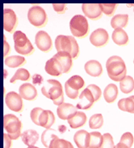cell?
<instances>
[{"label":"cell","instance_id":"obj_37","mask_svg":"<svg viewBox=\"0 0 134 148\" xmlns=\"http://www.w3.org/2000/svg\"><path fill=\"white\" fill-rule=\"evenodd\" d=\"M133 141L134 138L133 135L130 132H126L124 134H123L122 136H121L119 142L124 143L129 148H131L133 144Z\"/></svg>","mask_w":134,"mask_h":148},{"label":"cell","instance_id":"obj_27","mask_svg":"<svg viewBox=\"0 0 134 148\" xmlns=\"http://www.w3.org/2000/svg\"><path fill=\"white\" fill-rule=\"evenodd\" d=\"M26 60L24 57L18 56V55L8 57L4 61V63L6 66L10 68H16V67L23 66L26 64Z\"/></svg>","mask_w":134,"mask_h":148},{"label":"cell","instance_id":"obj_44","mask_svg":"<svg viewBox=\"0 0 134 148\" xmlns=\"http://www.w3.org/2000/svg\"><path fill=\"white\" fill-rule=\"evenodd\" d=\"M28 148H39V147H35L34 145V146H30V147H28Z\"/></svg>","mask_w":134,"mask_h":148},{"label":"cell","instance_id":"obj_18","mask_svg":"<svg viewBox=\"0 0 134 148\" xmlns=\"http://www.w3.org/2000/svg\"><path fill=\"white\" fill-rule=\"evenodd\" d=\"M55 59L59 61L63 67V73H68L70 72L73 67V62H72V57L69 53L67 52H57L54 55Z\"/></svg>","mask_w":134,"mask_h":148},{"label":"cell","instance_id":"obj_24","mask_svg":"<svg viewBox=\"0 0 134 148\" xmlns=\"http://www.w3.org/2000/svg\"><path fill=\"white\" fill-rule=\"evenodd\" d=\"M112 39L115 44L121 47L127 45L129 42L128 35L122 28L115 29L112 34Z\"/></svg>","mask_w":134,"mask_h":148},{"label":"cell","instance_id":"obj_21","mask_svg":"<svg viewBox=\"0 0 134 148\" xmlns=\"http://www.w3.org/2000/svg\"><path fill=\"white\" fill-rule=\"evenodd\" d=\"M86 72L92 77H99L102 73V67L98 61L90 60L84 65Z\"/></svg>","mask_w":134,"mask_h":148},{"label":"cell","instance_id":"obj_30","mask_svg":"<svg viewBox=\"0 0 134 148\" xmlns=\"http://www.w3.org/2000/svg\"><path fill=\"white\" fill-rule=\"evenodd\" d=\"M90 143L88 148H100L102 144L103 136L100 132L94 131L90 133Z\"/></svg>","mask_w":134,"mask_h":148},{"label":"cell","instance_id":"obj_16","mask_svg":"<svg viewBox=\"0 0 134 148\" xmlns=\"http://www.w3.org/2000/svg\"><path fill=\"white\" fill-rule=\"evenodd\" d=\"M45 69L49 75L55 76V77H60L61 74L63 73V67L61 63L54 57L47 61Z\"/></svg>","mask_w":134,"mask_h":148},{"label":"cell","instance_id":"obj_14","mask_svg":"<svg viewBox=\"0 0 134 148\" xmlns=\"http://www.w3.org/2000/svg\"><path fill=\"white\" fill-rule=\"evenodd\" d=\"M79 98L80 102L77 104L76 108L80 110H89L95 102L94 95L87 88L81 92Z\"/></svg>","mask_w":134,"mask_h":148},{"label":"cell","instance_id":"obj_17","mask_svg":"<svg viewBox=\"0 0 134 148\" xmlns=\"http://www.w3.org/2000/svg\"><path fill=\"white\" fill-rule=\"evenodd\" d=\"M19 94L22 98L29 101L36 100L38 96V92L36 88L29 83L23 84L20 86Z\"/></svg>","mask_w":134,"mask_h":148},{"label":"cell","instance_id":"obj_43","mask_svg":"<svg viewBox=\"0 0 134 148\" xmlns=\"http://www.w3.org/2000/svg\"><path fill=\"white\" fill-rule=\"evenodd\" d=\"M115 148H129V147H127L126 145H125L124 143L119 142V143H117L116 145H115Z\"/></svg>","mask_w":134,"mask_h":148},{"label":"cell","instance_id":"obj_15","mask_svg":"<svg viewBox=\"0 0 134 148\" xmlns=\"http://www.w3.org/2000/svg\"><path fill=\"white\" fill-rule=\"evenodd\" d=\"M82 9L84 15L89 19L96 20L102 17V12L99 3H83Z\"/></svg>","mask_w":134,"mask_h":148},{"label":"cell","instance_id":"obj_35","mask_svg":"<svg viewBox=\"0 0 134 148\" xmlns=\"http://www.w3.org/2000/svg\"><path fill=\"white\" fill-rule=\"evenodd\" d=\"M51 131H52V129L50 130V129H47L46 131H44L42 134V137H41V141H42L43 144L44 145V146L48 148L49 147V145H50L51 141L53 139L57 137V135L53 134V133H51Z\"/></svg>","mask_w":134,"mask_h":148},{"label":"cell","instance_id":"obj_4","mask_svg":"<svg viewBox=\"0 0 134 148\" xmlns=\"http://www.w3.org/2000/svg\"><path fill=\"white\" fill-rule=\"evenodd\" d=\"M30 119L35 125L49 129L54 124L55 117L52 111L34 108L30 112Z\"/></svg>","mask_w":134,"mask_h":148},{"label":"cell","instance_id":"obj_45","mask_svg":"<svg viewBox=\"0 0 134 148\" xmlns=\"http://www.w3.org/2000/svg\"><path fill=\"white\" fill-rule=\"evenodd\" d=\"M131 6H134V4H131ZM133 11H134V8H133Z\"/></svg>","mask_w":134,"mask_h":148},{"label":"cell","instance_id":"obj_40","mask_svg":"<svg viewBox=\"0 0 134 148\" xmlns=\"http://www.w3.org/2000/svg\"><path fill=\"white\" fill-rule=\"evenodd\" d=\"M3 140H4V148H11L12 145V139L9 137V135L6 133L3 134Z\"/></svg>","mask_w":134,"mask_h":148},{"label":"cell","instance_id":"obj_36","mask_svg":"<svg viewBox=\"0 0 134 148\" xmlns=\"http://www.w3.org/2000/svg\"><path fill=\"white\" fill-rule=\"evenodd\" d=\"M102 136L103 141L100 148H115L113 137L110 133H104Z\"/></svg>","mask_w":134,"mask_h":148},{"label":"cell","instance_id":"obj_29","mask_svg":"<svg viewBox=\"0 0 134 148\" xmlns=\"http://www.w3.org/2000/svg\"><path fill=\"white\" fill-rule=\"evenodd\" d=\"M119 86H120L121 91L123 94H130L134 90V79L131 76L127 75L124 79L120 82Z\"/></svg>","mask_w":134,"mask_h":148},{"label":"cell","instance_id":"obj_1","mask_svg":"<svg viewBox=\"0 0 134 148\" xmlns=\"http://www.w3.org/2000/svg\"><path fill=\"white\" fill-rule=\"evenodd\" d=\"M109 77L115 82H121L126 77L127 67L124 61L119 56H112L106 63Z\"/></svg>","mask_w":134,"mask_h":148},{"label":"cell","instance_id":"obj_20","mask_svg":"<svg viewBox=\"0 0 134 148\" xmlns=\"http://www.w3.org/2000/svg\"><path fill=\"white\" fill-rule=\"evenodd\" d=\"M90 133L85 130H80L75 133L74 141L78 148H88L90 143Z\"/></svg>","mask_w":134,"mask_h":148},{"label":"cell","instance_id":"obj_19","mask_svg":"<svg viewBox=\"0 0 134 148\" xmlns=\"http://www.w3.org/2000/svg\"><path fill=\"white\" fill-rule=\"evenodd\" d=\"M77 112L76 107L69 103H63L57 109V116L62 120H69Z\"/></svg>","mask_w":134,"mask_h":148},{"label":"cell","instance_id":"obj_32","mask_svg":"<svg viewBox=\"0 0 134 148\" xmlns=\"http://www.w3.org/2000/svg\"><path fill=\"white\" fill-rule=\"evenodd\" d=\"M49 148H74L69 141L59 139L58 137L51 141Z\"/></svg>","mask_w":134,"mask_h":148},{"label":"cell","instance_id":"obj_2","mask_svg":"<svg viewBox=\"0 0 134 148\" xmlns=\"http://www.w3.org/2000/svg\"><path fill=\"white\" fill-rule=\"evenodd\" d=\"M41 92L45 97L53 100L55 105L59 106L64 103L62 85L56 79L47 80V84L41 88Z\"/></svg>","mask_w":134,"mask_h":148},{"label":"cell","instance_id":"obj_42","mask_svg":"<svg viewBox=\"0 0 134 148\" xmlns=\"http://www.w3.org/2000/svg\"><path fill=\"white\" fill-rule=\"evenodd\" d=\"M43 77L39 75H34L32 76V82L34 84H41L43 82Z\"/></svg>","mask_w":134,"mask_h":148},{"label":"cell","instance_id":"obj_46","mask_svg":"<svg viewBox=\"0 0 134 148\" xmlns=\"http://www.w3.org/2000/svg\"><path fill=\"white\" fill-rule=\"evenodd\" d=\"M133 63H134V60H133Z\"/></svg>","mask_w":134,"mask_h":148},{"label":"cell","instance_id":"obj_6","mask_svg":"<svg viewBox=\"0 0 134 148\" xmlns=\"http://www.w3.org/2000/svg\"><path fill=\"white\" fill-rule=\"evenodd\" d=\"M3 127L12 140H16L21 136L22 123L14 114H8L3 116Z\"/></svg>","mask_w":134,"mask_h":148},{"label":"cell","instance_id":"obj_13","mask_svg":"<svg viewBox=\"0 0 134 148\" xmlns=\"http://www.w3.org/2000/svg\"><path fill=\"white\" fill-rule=\"evenodd\" d=\"M109 40V36L106 30L98 28L92 32L90 36V41L92 45L96 47L106 46Z\"/></svg>","mask_w":134,"mask_h":148},{"label":"cell","instance_id":"obj_28","mask_svg":"<svg viewBox=\"0 0 134 148\" xmlns=\"http://www.w3.org/2000/svg\"><path fill=\"white\" fill-rule=\"evenodd\" d=\"M118 107L121 110L134 114V96L121 99L118 102Z\"/></svg>","mask_w":134,"mask_h":148},{"label":"cell","instance_id":"obj_11","mask_svg":"<svg viewBox=\"0 0 134 148\" xmlns=\"http://www.w3.org/2000/svg\"><path fill=\"white\" fill-rule=\"evenodd\" d=\"M18 18L12 9L3 10V28L5 31L12 34L18 26Z\"/></svg>","mask_w":134,"mask_h":148},{"label":"cell","instance_id":"obj_33","mask_svg":"<svg viewBox=\"0 0 134 148\" xmlns=\"http://www.w3.org/2000/svg\"><path fill=\"white\" fill-rule=\"evenodd\" d=\"M104 124L103 116L101 114H95L90 118L89 127L92 129H100Z\"/></svg>","mask_w":134,"mask_h":148},{"label":"cell","instance_id":"obj_3","mask_svg":"<svg viewBox=\"0 0 134 148\" xmlns=\"http://www.w3.org/2000/svg\"><path fill=\"white\" fill-rule=\"evenodd\" d=\"M55 44L57 52H67L71 55L73 59H76L79 56V46L74 37L58 35L55 38Z\"/></svg>","mask_w":134,"mask_h":148},{"label":"cell","instance_id":"obj_9","mask_svg":"<svg viewBox=\"0 0 134 148\" xmlns=\"http://www.w3.org/2000/svg\"><path fill=\"white\" fill-rule=\"evenodd\" d=\"M28 19L30 23L36 28L46 26L48 18L45 10L40 6H32L28 12Z\"/></svg>","mask_w":134,"mask_h":148},{"label":"cell","instance_id":"obj_8","mask_svg":"<svg viewBox=\"0 0 134 148\" xmlns=\"http://www.w3.org/2000/svg\"><path fill=\"white\" fill-rule=\"evenodd\" d=\"M85 82L80 75H73L65 84V90L67 97L76 100L79 96L80 91L83 89Z\"/></svg>","mask_w":134,"mask_h":148},{"label":"cell","instance_id":"obj_23","mask_svg":"<svg viewBox=\"0 0 134 148\" xmlns=\"http://www.w3.org/2000/svg\"><path fill=\"white\" fill-rule=\"evenodd\" d=\"M20 137L24 144L28 147L34 146L39 139L38 133L32 129L24 131Z\"/></svg>","mask_w":134,"mask_h":148},{"label":"cell","instance_id":"obj_25","mask_svg":"<svg viewBox=\"0 0 134 148\" xmlns=\"http://www.w3.org/2000/svg\"><path fill=\"white\" fill-rule=\"evenodd\" d=\"M118 88L114 84H110L105 88L104 90V98L108 103H113L116 100L118 96Z\"/></svg>","mask_w":134,"mask_h":148},{"label":"cell","instance_id":"obj_12","mask_svg":"<svg viewBox=\"0 0 134 148\" xmlns=\"http://www.w3.org/2000/svg\"><path fill=\"white\" fill-rule=\"evenodd\" d=\"M35 44L41 51L48 53L52 49L53 43L50 36L43 30H40L35 36Z\"/></svg>","mask_w":134,"mask_h":148},{"label":"cell","instance_id":"obj_41","mask_svg":"<svg viewBox=\"0 0 134 148\" xmlns=\"http://www.w3.org/2000/svg\"><path fill=\"white\" fill-rule=\"evenodd\" d=\"M4 57H5L6 56H8V55L10 54V47L8 43L6 42L5 40V37L4 36Z\"/></svg>","mask_w":134,"mask_h":148},{"label":"cell","instance_id":"obj_26","mask_svg":"<svg viewBox=\"0 0 134 148\" xmlns=\"http://www.w3.org/2000/svg\"><path fill=\"white\" fill-rule=\"evenodd\" d=\"M129 16L127 14H117L111 19V25L114 29L125 28L127 26Z\"/></svg>","mask_w":134,"mask_h":148},{"label":"cell","instance_id":"obj_10","mask_svg":"<svg viewBox=\"0 0 134 148\" xmlns=\"http://www.w3.org/2000/svg\"><path fill=\"white\" fill-rule=\"evenodd\" d=\"M5 102L8 108L16 112H21L24 109L22 98L15 92H10L6 94Z\"/></svg>","mask_w":134,"mask_h":148},{"label":"cell","instance_id":"obj_31","mask_svg":"<svg viewBox=\"0 0 134 148\" xmlns=\"http://www.w3.org/2000/svg\"><path fill=\"white\" fill-rule=\"evenodd\" d=\"M30 79V74L27 69L24 68H20L16 71L13 77L10 79L12 84H15L17 80H22V81L27 82Z\"/></svg>","mask_w":134,"mask_h":148},{"label":"cell","instance_id":"obj_5","mask_svg":"<svg viewBox=\"0 0 134 148\" xmlns=\"http://www.w3.org/2000/svg\"><path fill=\"white\" fill-rule=\"evenodd\" d=\"M14 41V49L18 53L24 56H29L34 51V48L32 46L28 37L23 32L17 30L13 34Z\"/></svg>","mask_w":134,"mask_h":148},{"label":"cell","instance_id":"obj_34","mask_svg":"<svg viewBox=\"0 0 134 148\" xmlns=\"http://www.w3.org/2000/svg\"><path fill=\"white\" fill-rule=\"evenodd\" d=\"M101 10L105 15L107 16H112L114 15L116 11L117 4V3H99Z\"/></svg>","mask_w":134,"mask_h":148},{"label":"cell","instance_id":"obj_38","mask_svg":"<svg viewBox=\"0 0 134 148\" xmlns=\"http://www.w3.org/2000/svg\"><path fill=\"white\" fill-rule=\"evenodd\" d=\"M87 88L91 91L92 94L94 95L95 102H97L98 100L100 99L101 95H102V91H101L100 88L98 86L95 85V84H90V85L87 86Z\"/></svg>","mask_w":134,"mask_h":148},{"label":"cell","instance_id":"obj_22","mask_svg":"<svg viewBox=\"0 0 134 148\" xmlns=\"http://www.w3.org/2000/svg\"><path fill=\"white\" fill-rule=\"evenodd\" d=\"M87 121V116L86 114L81 111H78L75 115L67 120L69 126L72 129H78L83 127Z\"/></svg>","mask_w":134,"mask_h":148},{"label":"cell","instance_id":"obj_39","mask_svg":"<svg viewBox=\"0 0 134 148\" xmlns=\"http://www.w3.org/2000/svg\"><path fill=\"white\" fill-rule=\"evenodd\" d=\"M53 8L55 12L59 14H64L67 10L65 3H53Z\"/></svg>","mask_w":134,"mask_h":148},{"label":"cell","instance_id":"obj_7","mask_svg":"<svg viewBox=\"0 0 134 148\" xmlns=\"http://www.w3.org/2000/svg\"><path fill=\"white\" fill-rule=\"evenodd\" d=\"M69 28L72 35L78 38H84L89 32V24L87 19L82 15H76L69 22Z\"/></svg>","mask_w":134,"mask_h":148}]
</instances>
